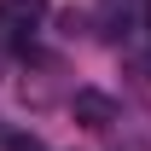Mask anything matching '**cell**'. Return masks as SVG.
<instances>
[{"label":"cell","mask_w":151,"mask_h":151,"mask_svg":"<svg viewBox=\"0 0 151 151\" xmlns=\"http://www.w3.org/2000/svg\"><path fill=\"white\" fill-rule=\"evenodd\" d=\"M145 29H151V0H145Z\"/></svg>","instance_id":"obj_2"},{"label":"cell","mask_w":151,"mask_h":151,"mask_svg":"<svg viewBox=\"0 0 151 151\" xmlns=\"http://www.w3.org/2000/svg\"><path fill=\"white\" fill-rule=\"evenodd\" d=\"M70 111H76V122H81V128H111V122H116V105H111L105 93H76Z\"/></svg>","instance_id":"obj_1"}]
</instances>
